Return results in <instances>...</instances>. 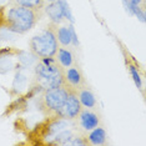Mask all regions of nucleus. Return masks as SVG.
<instances>
[{
  "mask_svg": "<svg viewBox=\"0 0 146 146\" xmlns=\"http://www.w3.org/2000/svg\"><path fill=\"white\" fill-rule=\"evenodd\" d=\"M39 10L30 8H25L21 5H15L9 9L6 15V23L11 31L16 34H24V33L31 30L39 21Z\"/></svg>",
  "mask_w": 146,
  "mask_h": 146,
  "instance_id": "obj_1",
  "label": "nucleus"
},
{
  "mask_svg": "<svg viewBox=\"0 0 146 146\" xmlns=\"http://www.w3.org/2000/svg\"><path fill=\"white\" fill-rule=\"evenodd\" d=\"M35 74L38 78V84L45 90L66 84L62 68L56 64L52 58H42L41 62L36 65Z\"/></svg>",
  "mask_w": 146,
  "mask_h": 146,
  "instance_id": "obj_2",
  "label": "nucleus"
},
{
  "mask_svg": "<svg viewBox=\"0 0 146 146\" xmlns=\"http://www.w3.org/2000/svg\"><path fill=\"white\" fill-rule=\"evenodd\" d=\"M30 49L36 56L40 58H52L58 52V39L54 24L46 26L39 35L30 39Z\"/></svg>",
  "mask_w": 146,
  "mask_h": 146,
  "instance_id": "obj_3",
  "label": "nucleus"
},
{
  "mask_svg": "<svg viewBox=\"0 0 146 146\" xmlns=\"http://www.w3.org/2000/svg\"><path fill=\"white\" fill-rule=\"evenodd\" d=\"M69 91V84L66 82L62 86H58V88H51L45 90L44 95H42V104L44 108L52 115L58 116V112L60 111L61 106L64 105V101L68 96Z\"/></svg>",
  "mask_w": 146,
  "mask_h": 146,
  "instance_id": "obj_4",
  "label": "nucleus"
},
{
  "mask_svg": "<svg viewBox=\"0 0 146 146\" xmlns=\"http://www.w3.org/2000/svg\"><path fill=\"white\" fill-rule=\"evenodd\" d=\"M80 111H81V104H80V100H79V96H78V90L69 85L68 96H66L64 105L61 106L60 111L58 112V117L71 120V119L78 117Z\"/></svg>",
  "mask_w": 146,
  "mask_h": 146,
  "instance_id": "obj_5",
  "label": "nucleus"
},
{
  "mask_svg": "<svg viewBox=\"0 0 146 146\" xmlns=\"http://www.w3.org/2000/svg\"><path fill=\"white\" fill-rule=\"evenodd\" d=\"M65 80L71 88L76 89V90L84 88V85H85L84 76H82L81 71L78 69V66H74V68L69 66L68 71L65 72Z\"/></svg>",
  "mask_w": 146,
  "mask_h": 146,
  "instance_id": "obj_6",
  "label": "nucleus"
},
{
  "mask_svg": "<svg viewBox=\"0 0 146 146\" xmlns=\"http://www.w3.org/2000/svg\"><path fill=\"white\" fill-rule=\"evenodd\" d=\"M79 117H80L81 127H84L85 130H92L96 126H99V122H100L96 114L89 110H82V109H81L80 114H79Z\"/></svg>",
  "mask_w": 146,
  "mask_h": 146,
  "instance_id": "obj_7",
  "label": "nucleus"
},
{
  "mask_svg": "<svg viewBox=\"0 0 146 146\" xmlns=\"http://www.w3.org/2000/svg\"><path fill=\"white\" fill-rule=\"evenodd\" d=\"M45 13L48 14L49 18H50V20L52 21V24H55V25L60 24V23L62 21V19H64L62 10H61L60 5L58 4V1L50 3V4L45 8Z\"/></svg>",
  "mask_w": 146,
  "mask_h": 146,
  "instance_id": "obj_8",
  "label": "nucleus"
},
{
  "mask_svg": "<svg viewBox=\"0 0 146 146\" xmlns=\"http://www.w3.org/2000/svg\"><path fill=\"white\" fill-rule=\"evenodd\" d=\"M69 126V122L66 119H62V117H55L52 121L49 122L48 125V136L50 139L54 137V135H56L58 132H60L62 130H65L66 127Z\"/></svg>",
  "mask_w": 146,
  "mask_h": 146,
  "instance_id": "obj_9",
  "label": "nucleus"
},
{
  "mask_svg": "<svg viewBox=\"0 0 146 146\" xmlns=\"http://www.w3.org/2000/svg\"><path fill=\"white\" fill-rule=\"evenodd\" d=\"M78 96H79V100H80V104L82 106H85V108L90 109L96 105V99L94 94L90 90H88V89H82V88L79 89Z\"/></svg>",
  "mask_w": 146,
  "mask_h": 146,
  "instance_id": "obj_10",
  "label": "nucleus"
},
{
  "mask_svg": "<svg viewBox=\"0 0 146 146\" xmlns=\"http://www.w3.org/2000/svg\"><path fill=\"white\" fill-rule=\"evenodd\" d=\"M106 140V132L102 127H98L92 129L90 135H89V142L92 145H102Z\"/></svg>",
  "mask_w": 146,
  "mask_h": 146,
  "instance_id": "obj_11",
  "label": "nucleus"
},
{
  "mask_svg": "<svg viewBox=\"0 0 146 146\" xmlns=\"http://www.w3.org/2000/svg\"><path fill=\"white\" fill-rule=\"evenodd\" d=\"M56 39L62 46H68L71 44V34L69 26H61L56 29Z\"/></svg>",
  "mask_w": 146,
  "mask_h": 146,
  "instance_id": "obj_12",
  "label": "nucleus"
},
{
  "mask_svg": "<svg viewBox=\"0 0 146 146\" xmlns=\"http://www.w3.org/2000/svg\"><path fill=\"white\" fill-rule=\"evenodd\" d=\"M58 60L62 68H69V66L72 65L74 59H72V54L68 50V49L61 48L58 50Z\"/></svg>",
  "mask_w": 146,
  "mask_h": 146,
  "instance_id": "obj_13",
  "label": "nucleus"
},
{
  "mask_svg": "<svg viewBox=\"0 0 146 146\" xmlns=\"http://www.w3.org/2000/svg\"><path fill=\"white\" fill-rule=\"evenodd\" d=\"M72 137V132L70 130H62L60 132H58L56 135H54V137H52V141L51 144H58V145H66L68 144V141L70 140Z\"/></svg>",
  "mask_w": 146,
  "mask_h": 146,
  "instance_id": "obj_14",
  "label": "nucleus"
},
{
  "mask_svg": "<svg viewBox=\"0 0 146 146\" xmlns=\"http://www.w3.org/2000/svg\"><path fill=\"white\" fill-rule=\"evenodd\" d=\"M14 3L16 5L35 9V10H39L44 6V0H14Z\"/></svg>",
  "mask_w": 146,
  "mask_h": 146,
  "instance_id": "obj_15",
  "label": "nucleus"
},
{
  "mask_svg": "<svg viewBox=\"0 0 146 146\" xmlns=\"http://www.w3.org/2000/svg\"><path fill=\"white\" fill-rule=\"evenodd\" d=\"M56 1H58V4L60 5L64 18L68 19V20L70 21L71 24H74V23H75V19H74V16H72V14H71V10H70V8H69L68 1H66V0H56Z\"/></svg>",
  "mask_w": 146,
  "mask_h": 146,
  "instance_id": "obj_16",
  "label": "nucleus"
},
{
  "mask_svg": "<svg viewBox=\"0 0 146 146\" xmlns=\"http://www.w3.org/2000/svg\"><path fill=\"white\" fill-rule=\"evenodd\" d=\"M19 60L24 66H30L35 62L36 60V55L33 52V54H29V52L26 51H21L20 54H19Z\"/></svg>",
  "mask_w": 146,
  "mask_h": 146,
  "instance_id": "obj_17",
  "label": "nucleus"
},
{
  "mask_svg": "<svg viewBox=\"0 0 146 146\" xmlns=\"http://www.w3.org/2000/svg\"><path fill=\"white\" fill-rule=\"evenodd\" d=\"M13 69V61L8 56H0V74H6Z\"/></svg>",
  "mask_w": 146,
  "mask_h": 146,
  "instance_id": "obj_18",
  "label": "nucleus"
},
{
  "mask_svg": "<svg viewBox=\"0 0 146 146\" xmlns=\"http://www.w3.org/2000/svg\"><path fill=\"white\" fill-rule=\"evenodd\" d=\"M16 33L11 31L9 28H0V39L3 40H14Z\"/></svg>",
  "mask_w": 146,
  "mask_h": 146,
  "instance_id": "obj_19",
  "label": "nucleus"
},
{
  "mask_svg": "<svg viewBox=\"0 0 146 146\" xmlns=\"http://www.w3.org/2000/svg\"><path fill=\"white\" fill-rule=\"evenodd\" d=\"M66 145H71V146H82V145H88V141L82 140V137H79V136H72L70 140L68 141Z\"/></svg>",
  "mask_w": 146,
  "mask_h": 146,
  "instance_id": "obj_20",
  "label": "nucleus"
},
{
  "mask_svg": "<svg viewBox=\"0 0 146 146\" xmlns=\"http://www.w3.org/2000/svg\"><path fill=\"white\" fill-rule=\"evenodd\" d=\"M130 72H131L132 78H134V81H135L136 86L140 89L141 88V79H140V75H139V72H137V70H136L135 66H130Z\"/></svg>",
  "mask_w": 146,
  "mask_h": 146,
  "instance_id": "obj_21",
  "label": "nucleus"
},
{
  "mask_svg": "<svg viewBox=\"0 0 146 146\" xmlns=\"http://www.w3.org/2000/svg\"><path fill=\"white\" fill-rule=\"evenodd\" d=\"M69 29H70V34H71V42H72V44H74L75 46H78L79 41H78V38H76V34H75V29H74V26L70 25V26H69Z\"/></svg>",
  "mask_w": 146,
  "mask_h": 146,
  "instance_id": "obj_22",
  "label": "nucleus"
},
{
  "mask_svg": "<svg viewBox=\"0 0 146 146\" xmlns=\"http://www.w3.org/2000/svg\"><path fill=\"white\" fill-rule=\"evenodd\" d=\"M141 1H142V0H130V3H131V4H134V5H140Z\"/></svg>",
  "mask_w": 146,
  "mask_h": 146,
  "instance_id": "obj_23",
  "label": "nucleus"
},
{
  "mask_svg": "<svg viewBox=\"0 0 146 146\" xmlns=\"http://www.w3.org/2000/svg\"><path fill=\"white\" fill-rule=\"evenodd\" d=\"M49 3H52V1H56V0H48Z\"/></svg>",
  "mask_w": 146,
  "mask_h": 146,
  "instance_id": "obj_24",
  "label": "nucleus"
}]
</instances>
